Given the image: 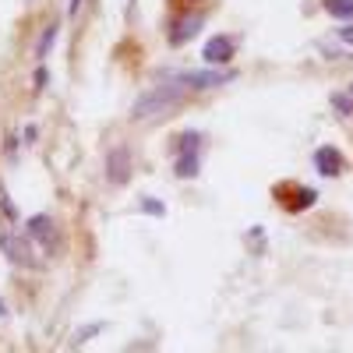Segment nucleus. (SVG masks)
<instances>
[{
  "instance_id": "nucleus-16",
  "label": "nucleus",
  "mask_w": 353,
  "mask_h": 353,
  "mask_svg": "<svg viewBox=\"0 0 353 353\" xmlns=\"http://www.w3.org/2000/svg\"><path fill=\"white\" fill-rule=\"evenodd\" d=\"M339 43H353V25H346L343 32H339Z\"/></svg>"
},
{
  "instance_id": "nucleus-8",
  "label": "nucleus",
  "mask_w": 353,
  "mask_h": 353,
  "mask_svg": "<svg viewBox=\"0 0 353 353\" xmlns=\"http://www.w3.org/2000/svg\"><path fill=\"white\" fill-rule=\"evenodd\" d=\"M198 170H201V156L198 152H181L176 163H173V173L184 176V181H188V176H198Z\"/></svg>"
},
{
  "instance_id": "nucleus-5",
  "label": "nucleus",
  "mask_w": 353,
  "mask_h": 353,
  "mask_svg": "<svg viewBox=\"0 0 353 353\" xmlns=\"http://www.w3.org/2000/svg\"><path fill=\"white\" fill-rule=\"evenodd\" d=\"M106 181L113 188H124L131 181V156H128V149H113L106 156Z\"/></svg>"
},
{
  "instance_id": "nucleus-10",
  "label": "nucleus",
  "mask_w": 353,
  "mask_h": 353,
  "mask_svg": "<svg viewBox=\"0 0 353 353\" xmlns=\"http://www.w3.org/2000/svg\"><path fill=\"white\" fill-rule=\"evenodd\" d=\"M201 141H205L201 131H184L181 138H176V156H181V152H198Z\"/></svg>"
},
{
  "instance_id": "nucleus-13",
  "label": "nucleus",
  "mask_w": 353,
  "mask_h": 353,
  "mask_svg": "<svg viewBox=\"0 0 353 353\" xmlns=\"http://www.w3.org/2000/svg\"><path fill=\"white\" fill-rule=\"evenodd\" d=\"M332 110H336L339 117H350V113H353V96H350V92H336V96H332Z\"/></svg>"
},
{
  "instance_id": "nucleus-4",
  "label": "nucleus",
  "mask_w": 353,
  "mask_h": 353,
  "mask_svg": "<svg viewBox=\"0 0 353 353\" xmlns=\"http://www.w3.org/2000/svg\"><path fill=\"white\" fill-rule=\"evenodd\" d=\"M0 251H4L14 265H25V269H36V254H32V241H18L14 233L0 230Z\"/></svg>"
},
{
  "instance_id": "nucleus-18",
  "label": "nucleus",
  "mask_w": 353,
  "mask_h": 353,
  "mask_svg": "<svg viewBox=\"0 0 353 353\" xmlns=\"http://www.w3.org/2000/svg\"><path fill=\"white\" fill-rule=\"evenodd\" d=\"M4 314H8V307H4V304H0V318H4Z\"/></svg>"
},
{
  "instance_id": "nucleus-15",
  "label": "nucleus",
  "mask_w": 353,
  "mask_h": 353,
  "mask_svg": "<svg viewBox=\"0 0 353 353\" xmlns=\"http://www.w3.org/2000/svg\"><path fill=\"white\" fill-rule=\"evenodd\" d=\"M96 332H103V325H92V329H81V332H74V343H85V339H92Z\"/></svg>"
},
{
  "instance_id": "nucleus-19",
  "label": "nucleus",
  "mask_w": 353,
  "mask_h": 353,
  "mask_svg": "<svg viewBox=\"0 0 353 353\" xmlns=\"http://www.w3.org/2000/svg\"><path fill=\"white\" fill-rule=\"evenodd\" d=\"M350 96H353V88H350Z\"/></svg>"
},
{
  "instance_id": "nucleus-7",
  "label": "nucleus",
  "mask_w": 353,
  "mask_h": 353,
  "mask_svg": "<svg viewBox=\"0 0 353 353\" xmlns=\"http://www.w3.org/2000/svg\"><path fill=\"white\" fill-rule=\"evenodd\" d=\"M314 166L321 176H339L343 173V159H339V149H332V145H321V149L314 152Z\"/></svg>"
},
{
  "instance_id": "nucleus-3",
  "label": "nucleus",
  "mask_w": 353,
  "mask_h": 353,
  "mask_svg": "<svg viewBox=\"0 0 353 353\" xmlns=\"http://www.w3.org/2000/svg\"><path fill=\"white\" fill-rule=\"evenodd\" d=\"M205 25V14L201 11H184L176 14V21L170 25V46H184L188 39H194Z\"/></svg>"
},
{
  "instance_id": "nucleus-9",
  "label": "nucleus",
  "mask_w": 353,
  "mask_h": 353,
  "mask_svg": "<svg viewBox=\"0 0 353 353\" xmlns=\"http://www.w3.org/2000/svg\"><path fill=\"white\" fill-rule=\"evenodd\" d=\"M325 14L339 21H353V0H325Z\"/></svg>"
},
{
  "instance_id": "nucleus-11",
  "label": "nucleus",
  "mask_w": 353,
  "mask_h": 353,
  "mask_svg": "<svg viewBox=\"0 0 353 353\" xmlns=\"http://www.w3.org/2000/svg\"><path fill=\"white\" fill-rule=\"evenodd\" d=\"M57 32H61V25H57V21H50L46 28H43V36H39V46H36V57H39V61H43V57L53 50V39H57Z\"/></svg>"
},
{
  "instance_id": "nucleus-12",
  "label": "nucleus",
  "mask_w": 353,
  "mask_h": 353,
  "mask_svg": "<svg viewBox=\"0 0 353 353\" xmlns=\"http://www.w3.org/2000/svg\"><path fill=\"white\" fill-rule=\"evenodd\" d=\"M0 212H4V219L8 223H18V205L11 201V194H8V188L0 184Z\"/></svg>"
},
{
  "instance_id": "nucleus-1",
  "label": "nucleus",
  "mask_w": 353,
  "mask_h": 353,
  "mask_svg": "<svg viewBox=\"0 0 353 353\" xmlns=\"http://www.w3.org/2000/svg\"><path fill=\"white\" fill-rule=\"evenodd\" d=\"M233 71H184V74H170L166 81H159L156 88H149L145 96H138L134 103V117H156L170 106H176L184 96L201 92V88H216L223 81H230Z\"/></svg>"
},
{
  "instance_id": "nucleus-14",
  "label": "nucleus",
  "mask_w": 353,
  "mask_h": 353,
  "mask_svg": "<svg viewBox=\"0 0 353 353\" xmlns=\"http://www.w3.org/2000/svg\"><path fill=\"white\" fill-rule=\"evenodd\" d=\"M141 205L149 209V216H163V201H156V198H145Z\"/></svg>"
},
{
  "instance_id": "nucleus-2",
  "label": "nucleus",
  "mask_w": 353,
  "mask_h": 353,
  "mask_svg": "<svg viewBox=\"0 0 353 353\" xmlns=\"http://www.w3.org/2000/svg\"><path fill=\"white\" fill-rule=\"evenodd\" d=\"M25 233H28V241L39 244L43 251H53V248H57V241H61V233H57V223H53L46 212H39V216L28 219Z\"/></svg>"
},
{
  "instance_id": "nucleus-17",
  "label": "nucleus",
  "mask_w": 353,
  "mask_h": 353,
  "mask_svg": "<svg viewBox=\"0 0 353 353\" xmlns=\"http://www.w3.org/2000/svg\"><path fill=\"white\" fill-rule=\"evenodd\" d=\"M78 11H81V0H71V4H68V14L78 18Z\"/></svg>"
},
{
  "instance_id": "nucleus-6",
  "label": "nucleus",
  "mask_w": 353,
  "mask_h": 353,
  "mask_svg": "<svg viewBox=\"0 0 353 353\" xmlns=\"http://www.w3.org/2000/svg\"><path fill=\"white\" fill-rule=\"evenodd\" d=\"M233 50H237V43H233L230 36H212L209 43H205L201 57H205V64H226L233 57Z\"/></svg>"
}]
</instances>
